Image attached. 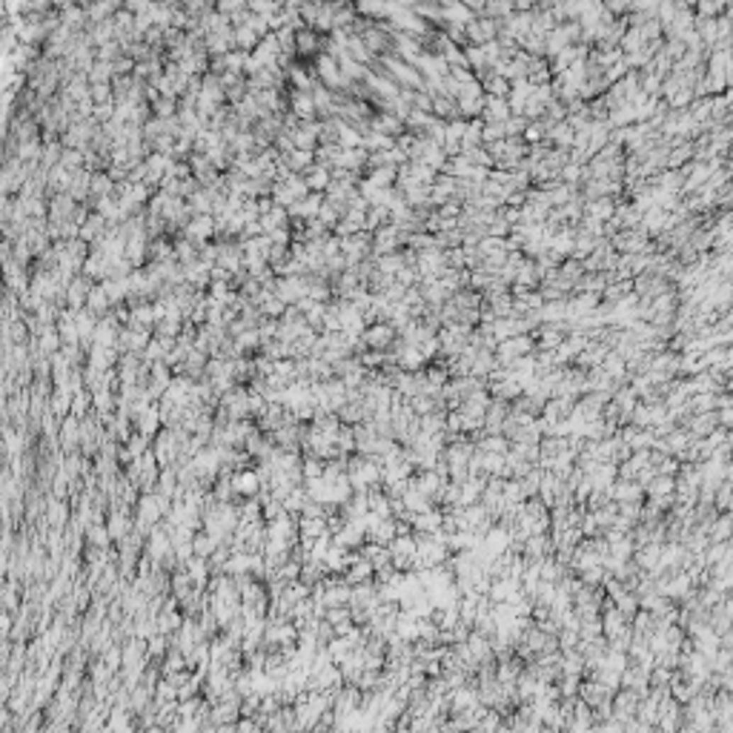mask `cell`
Returning a JSON list of instances; mask_svg holds the SVG:
<instances>
[{"label": "cell", "mask_w": 733, "mask_h": 733, "mask_svg": "<svg viewBox=\"0 0 733 733\" xmlns=\"http://www.w3.org/2000/svg\"><path fill=\"white\" fill-rule=\"evenodd\" d=\"M576 576H578V581H581V584H591V588H602V581H605L608 570H605L602 564H596V567H584V570H578Z\"/></svg>", "instance_id": "obj_16"}, {"label": "cell", "mask_w": 733, "mask_h": 733, "mask_svg": "<svg viewBox=\"0 0 733 733\" xmlns=\"http://www.w3.org/2000/svg\"><path fill=\"white\" fill-rule=\"evenodd\" d=\"M396 338V330L387 324V321H376V324H366L364 332H361V341L366 349H387Z\"/></svg>", "instance_id": "obj_2"}, {"label": "cell", "mask_w": 733, "mask_h": 733, "mask_svg": "<svg viewBox=\"0 0 733 733\" xmlns=\"http://www.w3.org/2000/svg\"><path fill=\"white\" fill-rule=\"evenodd\" d=\"M647 676H650V668H647V665L627 662V668L622 671V688H630V690H636L639 696H644V693H647V688H650Z\"/></svg>", "instance_id": "obj_5"}, {"label": "cell", "mask_w": 733, "mask_h": 733, "mask_svg": "<svg viewBox=\"0 0 733 733\" xmlns=\"http://www.w3.org/2000/svg\"><path fill=\"white\" fill-rule=\"evenodd\" d=\"M487 393H490L493 398L513 401V398H519V396H522V384H519V381H513V379H501V381H490V384H487Z\"/></svg>", "instance_id": "obj_12"}, {"label": "cell", "mask_w": 733, "mask_h": 733, "mask_svg": "<svg viewBox=\"0 0 733 733\" xmlns=\"http://www.w3.org/2000/svg\"><path fill=\"white\" fill-rule=\"evenodd\" d=\"M716 424L730 430V424H733V407H719V410H716Z\"/></svg>", "instance_id": "obj_20"}, {"label": "cell", "mask_w": 733, "mask_h": 733, "mask_svg": "<svg viewBox=\"0 0 733 733\" xmlns=\"http://www.w3.org/2000/svg\"><path fill=\"white\" fill-rule=\"evenodd\" d=\"M639 693L630 690V688H619L613 696H610V707H613V719L625 722L630 716H636V707H639Z\"/></svg>", "instance_id": "obj_3"}, {"label": "cell", "mask_w": 733, "mask_h": 733, "mask_svg": "<svg viewBox=\"0 0 733 733\" xmlns=\"http://www.w3.org/2000/svg\"><path fill=\"white\" fill-rule=\"evenodd\" d=\"M599 366H602V370H605V373H608V376H610L616 384H627V379H630V376H627L625 358H622L619 352H613V349H610V352L602 358V364H599Z\"/></svg>", "instance_id": "obj_10"}, {"label": "cell", "mask_w": 733, "mask_h": 733, "mask_svg": "<svg viewBox=\"0 0 733 733\" xmlns=\"http://www.w3.org/2000/svg\"><path fill=\"white\" fill-rule=\"evenodd\" d=\"M688 407H690L693 415L696 413H710V410H716V393H693L688 398Z\"/></svg>", "instance_id": "obj_15"}, {"label": "cell", "mask_w": 733, "mask_h": 733, "mask_svg": "<svg viewBox=\"0 0 733 733\" xmlns=\"http://www.w3.org/2000/svg\"><path fill=\"white\" fill-rule=\"evenodd\" d=\"M373 573H376V567L358 553V559H352L349 567L344 570V581H347V584H361V581H370Z\"/></svg>", "instance_id": "obj_9"}, {"label": "cell", "mask_w": 733, "mask_h": 733, "mask_svg": "<svg viewBox=\"0 0 733 733\" xmlns=\"http://www.w3.org/2000/svg\"><path fill=\"white\" fill-rule=\"evenodd\" d=\"M330 184H332V175H330L327 167H315V169L310 172V178H307V186H310V189H327Z\"/></svg>", "instance_id": "obj_19"}, {"label": "cell", "mask_w": 733, "mask_h": 733, "mask_svg": "<svg viewBox=\"0 0 733 733\" xmlns=\"http://www.w3.org/2000/svg\"><path fill=\"white\" fill-rule=\"evenodd\" d=\"M533 349H536V338L530 332H522V335H510V338L498 341L493 352H496L498 364H510V361H516L519 355H530Z\"/></svg>", "instance_id": "obj_1"}, {"label": "cell", "mask_w": 733, "mask_h": 733, "mask_svg": "<svg viewBox=\"0 0 733 733\" xmlns=\"http://www.w3.org/2000/svg\"><path fill=\"white\" fill-rule=\"evenodd\" d=\"M442 519H444L442 507H430L424 513H410V527L413 533H435L442 530Z\"/></svg>", "instance_id": "obj_4"}, {"label": "cell", "mask_w": 733, "mask_h": 733, "mask_svg": "<svg viewBox=\"0 0 733 733\" xmlns=\"http://www.w3.org/2000/svg\"><path fill=\"white\" fill-rule=\"evenodd\" d=\"M608 493L613 501H644V487L630 479H616Z\"/></svg>", "instance_id": "obj_7"}, {"label": "cell", "mask_w": 733, "mask_h": 733, "mask_svg": "<svg viewBox=\"0 0 733 733\" xmlns=\"http://www.w3.org/2000/svg\"><path fill=\"white\" fill-rule=\"evenodd\" d=\"M393 633H396V636H401L404 642H415V639H418V616H415V613H410V610H398Z\"/></svg>", "instance_id": "obj_11"}, {"label": "cell", "mask_w": 733, "mask_h": 733, "mask_svg": "<svg viewBox=\"0 0 733 733\" xmlns=\"http://www.w3.org/2000/svg\"><path fill=\"white\" fill-rule=\"evenodd\" d=\"M576 696H578L584 705H588V707H596L599 702L610 699L613 693H610V690H608V688H605L599 679H588V676H584V679L578 682V693H576Z\"/></svg>", "instance_id": "obj_6"}, {"label": "cell", "mask_w": 733, "mask_h": 733, "mask_svg": "<svg viewBox=\"0 0 733 733\" xmlns=\"http://www.w3.org/2000/svg\"><path fill=\"white\" fill-rule=\"evenodd\" d=\"M539 481H542V470H539V467H533V470H527L525 476H519V484H522L525 498H530V496L539 493Z\"/></svg>", "instance_id": "obj_17"}, {"label": "cell", "mask_w": 733, "mask_h": 733, "mask_svg": "<svg viewBox=\"0 0 733 733\" xmlns=\"http://www.w3.org/2000/svg\"><path fill=\"white\" fill-rule=\"evenodd\" d=\"M561 493H564V479L556 476V473H550V470H542V481H539V493H536V496L550 507Z\"/></svg>", "instance_id": "obj_8"}, {"label": "cell", "mask_w": 733, "mask_h": 733, "mask_svg": "<svg viewBox=\"0 0 733 733\" xmlns=\"http://www.w3.org/2000/svg\"><path fill=\"white\" fill-rule=\"evenodd\" d=\"M713 507H716V513H730V479H724L713 490Z\"/></svg>", "instance_id": "obj_18"}, {"label": "cell", "mask_w": 733, "mask_h": 733, "mask_svg": "<svg viewBox=\"0 0 733 733\" xmlns=\"http://www.w3.org/2000/svg\"><path fill=\"white\" fill-rule=\"evenodd\" d=\"M707 542H730V513H716L707 525Z\"/></svg>", "instance_id": "obj_13"}, {"label": "cell", "mask_w": 733, "mask_h": 733, "mask_svg": "<svg viewBox=\"0 0 733 733\" xmlns=\"http://www.w3.org/2000/svg\"><path fill=\"white\" fill-rule=\"evenodd\" d=\"M233 487H235V493L252 498V496L258 493V487H261V479H258V473H250V470H247V473H238V476H235Z\"/></svg>", "instance_id": "obj_14"}]
</instances>
